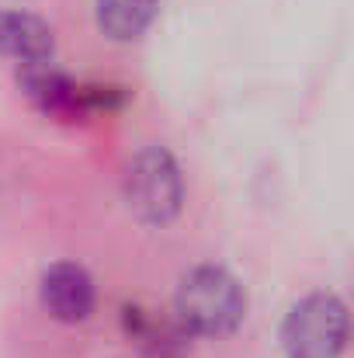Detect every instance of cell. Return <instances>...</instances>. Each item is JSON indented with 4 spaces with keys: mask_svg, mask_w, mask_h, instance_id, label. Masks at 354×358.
<instances>
[{
    "mask_svg": "<svg viewBox=\"0 0 354 358\" xmlns=\"http://www.w3.org/2000/svg\"><path fill=\"white\" fill-rule=\"evenodd\" d=\"M128 313H132V317H128V334H132L149 355L170 358L184 348V331H177V327H170V324H163V320H156V317H146L142 310H128Z\"/></svg>",
    "mask_w": 354,
    "mask_h": 358,
    "instance_id": "ba28073f",
    "label": "cell"
},
{
    "mask_svg": "<svg viewBox=\"0 0 354 358\" xmlns=\"http://www.w3.org/2000/svg\"><path fill=\"white\" fill-rule=\"evenodd\" d=\"M125 199L135 209V216L146 223H167L177 216L184 185H181V171L174 157L163 146H149L128 164Z\"/></svg>",
    "mask_w": 354,
    "mask_h": 358,
    "instance_id": "277c9868",
    "label": "cell"
},
{
    "mask_svg": "<svg viewBox=\"0 0 354 358\" xmlns=\"http://www.w3.org/2000/svg\"><path fill=\"white\" fill-rule=\"evenodd\" d=\"M348 345V310L334 292L299 299L281 324V348L288 358H341Z\"/></svg>",
    "mask_w": 354,
    "mask_h": 358,
    "instance_id": "7a4b0ae2",
    "label": "cell"
},
{
    "mask_svg": "<svg viewBox=\"0 0 354 358\" xmlns=\"http://www.w3.org/2000/svg\"><path fill=\"white\" fill-rule=\"evenodd\" d=\"M177 320L191 334L223 338L236 331L246 317V296L226 268H195L177 285Z\"/></svg>",
    "mask_w": 354,
    "mask_h": 358,
    "instance_id": "6da1fadb",
    "label": "cell"
},
{
    "mask_svg": "<svg viewBox=\"0 0 354 358\" xmlns=\"http://www.w3.org/2000/svg\"><path fill=\"white\" fill-rule=\"evenodd\" d=\"M56 38L52 28L24 10H0V56L21 59L24 63H45L52 59Z\"/></svg>",
    "mask_w": 354,
    "mask_h": 358,
    "instance_id": "8992f818",
    "label": "cell"
},
{
    "mask_svg": "<svg viewBox=\"0 0 354 358\" xmlns=\"http://www.w3.org/2000/svg\"><path fill=\"white\" fill-rule=\"evenodd\" d=\"M42 303L63 324H80L94 310V282L80 264L59 261L42 275Z\"/></svg>",
    "mask_w": 354,
    "mask_h": 358,
    "instance_id": "5b68a950",
    "label": "cell"
},
{
    "mask_svg": "<svg viewBox=\"0 0 354 358\" xmlns=\"http://www.w3.org/2000/svg\"><path fill=\"white\" fill-rule=\"evenodd\" d=\"M156 3L160 0H98V24L115 42H132L153 24Z\"/></svg>",
    "mask_w": 354,
    "mask_h": 358,
    "instance_id": "52a82bcc",
    "label": "cell"
},
{
    "mask_svg": "<svg viewBox=\"0 0 354 358\" xmlns=\"http://www.w3.org/2000/svg\"><path fill=\"white\" fill-rule=\"evenodd\" d=\"M17 84L21 91L45 112V115H56V119L66 122H80L94 112H108L112 105H118L115 87H91V84H80L73 80L70 73L56 70L52 59L45 63H24L17 70Z\"/></svg>",
    "mask_w": 354,
    "mask_h": 358,
    "instance_id": "3957f363",
    "label": "cell"
}]
</instances>
